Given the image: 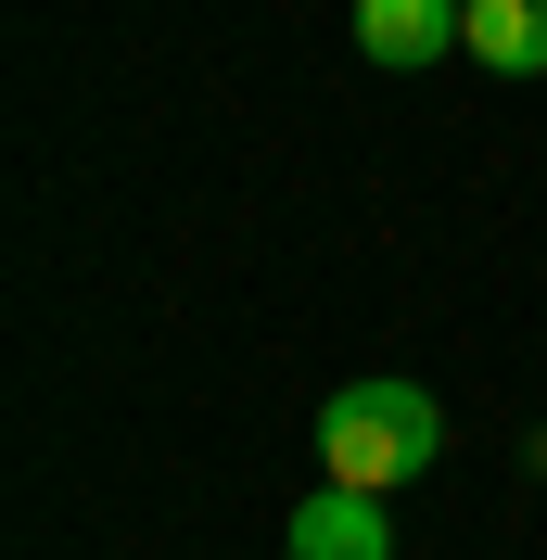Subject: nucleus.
I'll return each instance as SVG.
<instances>
[{
	"label": "nucleus",
	"mask_w": 547,
	"mask_h": 560,
	"mask_svg": "<svg viewBox=\"0 0 547 560\" xmlns=\"http://www.w3.org/2000/svg\"><path fill=\"white\" fill-rule=\"evenodd\" d=\"M433 446H445V408H433L420 383H344L331 408H318V471H331V485H357V497L420 485V471H433Z\"/></svg>",
	"instance_id": "f257e3e1"
},
{
	"label": "nucleus",
	"mask_w": 547,
	"mask_h": 560,
	"mask_svg": "<svg viewBox=\"0 0 547 560\" xmlns=\"http://www.w3.org/2000/svg\"><path fill=\"white\" fill-rule=\"evenodd\" d=\"M280 548H293V560H395V510L357 497V485H318V497H293Z\"/></svg>",
	"instance_id": "f03ea898"
},
{
	"label": "nucleus",
	"mask_w": 547,
	"mask_h": 560,
	"mask_svg": "<svg viewBox=\"0 0 547 560\" xmlns=\"http://www.w3.org/2000/svg\"><path fill=\"white\" fill-rule=\"evenodd\" d=\"M458 51L484 77H547V0H458Z\"/></svg>",
	"instance_id": "7ed1b4c3"
},
{
	"label": "nucleus",
	"mask_w": 547,
	"mask_h": 560,
	"mask_svg": "<svg viewBox=\"0 0 547 560\" xmlns=\"http://www.w3.org/2000/svg\"><path fill=\"white\" fill-rule=\"evenodd\" d=\"M357 51L370 65H433V51H458V0H357Z\"/></svg>",
	"instance_id": "20e7f679"
}]
</instances>
